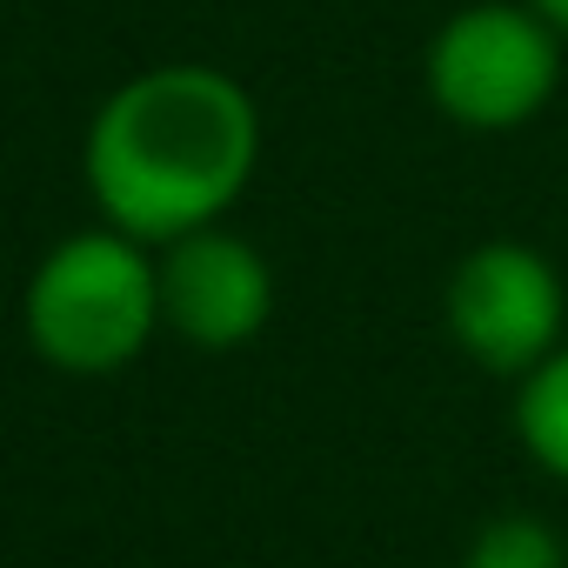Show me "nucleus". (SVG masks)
<instances>
[{
    "mask_svg": "<svg viewBox=\"0 0 568 568\" xmlns=\"http://www.w3.org/2000/svg\"><path fill=\"white\" fill-rule=\"evenodd\" d=\"M561 48L528 0H468L428 34V108L468 134H515L561 94Z\"/></svg>",
    "mask_w": 568,
    "mask_h": 568,
    "instance_id": "3",
    "label": "nucleus"
},
{
    "mask_svg": "<svg viewBox=\"0 0 568 568\" xmlns=\"http://www.w3.org/2000/svg\"><path fill=\"white\" fill-rule=\"evenodd\" d=\"M21 335L54 375L74 382L134 368L161 335L154 247L108 221L61 234L21 288Z\"/></svg>",
    "mask_w": 568,
    "mask_h": 568,
    "instance_id": "2",
    "label": "nucleus"
},
{
    "mask_svg": "<svg viewBox=\"0 0 568 568\" xmlns=\"http://www.w3.org/2000/svg\"><path fill=\"white\" fill-rule=\"evenodd\" d=\"M528 8H535V14L561 34V41H568V0H528Z\"/></svg>",
    "mask_w": 568,
    "mask_h": 568,
    "instance_id": "8",
    "label": "nucleus"
},
{
    "mask_svg": "<svg viewBox=\"0 0 568 568\" xmlns=\"http://www.w3.org/2000/svg\"><path fill=\"white\" fill-rule=\"evenodd\" d=\"M154 274H161V335H174L194 355H234L261 342L274 322V267L227 221L161 241Z\"/></svg>",
    "mask_w": 568,
    "mask_h": 568,
    "instance_id": "5",
    "label": "nucleus"
},
{
    "mask_svg": "<svg viewBox=\"0 0 568 568\" xmlns=\"http://www.w3.org/2000/svg\"><path fill=\"white\" fill-rule=\"evenodd\" d=\"M442 328L481 375L521 382L568 342L561 267L535 241H475L442 281Z\"/></svg>",
    "mask_w": 568,
    "mask_h": 568,
    "instance_id": "4",
    "label": "nucleus"
},
{
    "mask_svg": "<svg viewBox=\"0 0 568 568\" xmlns=\"http://www.w3.org/2000/svg\"><path fill=\"white\" fill-rule=\"evenodd\" d=\"M261 168V108L214 61H154L108 88L81 134V181L108 227L161 247L234 214Z\"/></svg>",
    "mask_w": 568,
    "mask_h": 568,
    "instance_id": "1",
    "label": "nucleus"
},
{
    "mask_svg": "<svg viewBox=\"0 0 568 568\" xmlns=\"http://www.w3.org/2000/svg\"><path fill=\"white\" fill-rule=\"evenodd\" d=\"M508 415H515V442H521V455H528L541 475L568 481V342L515 382Z\"/></svg>",
    "mask_w": 568,
    "mask_h": 568,
    "instance_id": "6",
    "label": "nucleus"
},
{
    "mask_svg": "<svg viewBox=\"0 0 568 568\" xmlns=\"http://www.w3.org/2000/svg\"><path fill=\"white\" fill-rule=\"evenodd\" d=\"M462 568H568V541L555 535V521L508 508V515H488L475 528Z\"/></svg>",
    "mask_w": 568,
    "mask_h": 568,
    "instance_id": "7",
    "label": "nucleus"
}]
</instances>
